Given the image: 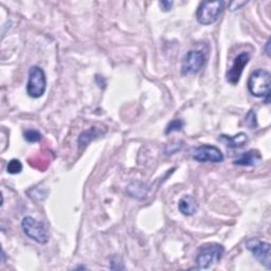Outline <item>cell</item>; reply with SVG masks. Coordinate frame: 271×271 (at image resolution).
I'll use <instances>...</instances> for the list:
<instances>
[{"label": "cell", "instance_id": "obj_1", "mask_svg": "<svg viewBox=\"0 0 271 271\" xmlns=\"http://www.w3.org/2000/svg\"><path fill=\"white\" fill-rule=\"evenodd\" d=\"M270 85L271 77L269 71L257 69L250 74L248 80L249 93L257 98H263L266 104L270 102Z\"/></svg>", "mask_w": 271, "mask_h": 271}, {"label": "cell", "instance_id": "obj_2", "mask_svg": "<svg viewBox=\"0 0 271 271\" xmlns=\"http://www.w3.org/2000/svg\"><path fill=\"white\" fill-rule=\"evenodd\" d=\"M224 248L222 245L210 243L202 245L196 255V265L199 269H208L216 265L222 258Z\"/></svg>", "mask_w": 271, "mask_h": 271}, {"label": "cell", "instance_id": "obj_3", "mask_svg": "<svg viewBox=\"0 0 271 271\" xmlns=\"http://www.w3.org/2000/svg\"><path fill=\"white\" fill-rule=\"evenodd\" d=\"M47 88L46 73L39 66H32L29 70V80L27 83V94L29 97L38 99L43 96Z\"/></svg>", "mask_w": 271, "mask_h": 271}, {"label": "cell", "instance_id": "obj_4", "mask_svg": "<svg viewBox=\"0 0 271 271\" xmlns=\"http://www.w3.org/2000/svg\"><path fill=\"white\" fill-rule=\"evenodd\" d=\"M223 10V2H204L196 11L197 21L204 26L212 25L219 19Z\"/></svg>", "mask_w": 271, "mask_h": 271}, {"label": "cell", "instance_id": "obj_5", "mask_svg": "<svg viewBox=\"0 0 271 271\" xmlns=\"http://www.w3.org/2000/svg\"><path fill=\"white\" fill-rule=\"evenodd\" d=\"M21 228L25 234L33 239L34 242L44 245L49 242V233L41 221L35 219L32 216H26L22 218L21 221Z\"/></svg>", "mask_w": 271, "mask_h": 271}, {"label": "cell", "instance_id": "obj_6", "mask_svg": "<svg viewBox=\"0 0 271 271\" xmlns=\"http://www.w3.org/2000/svg\"><path fill=\"white\" fill-rule=\"evenodd\" d=\"M207 62L206 54L200 50H190L183 58L182 74H196L205 67Z\"/></svg>", "mask_w": 271, "mask_h": 271}, {"label": "cell", "instance_id": "obj_7", "mask_svg": "<svg viewBox=\"0 0 271 271\" xmlns=\"http://www.w3.org/2000/svg\"><path fill=\"white\" fill-rule=\"evenodd\" d=\"M246 248L253 254L262 265L270 269L271 267V249L270 244L263 242V240L253 238L246 243Z\"/></svg>", "mask_w": 271, "mask_h": 271}, {"label": "cell", "instance_id": "obj_8", "mask_svg": "<svg viewBox=\"0 0 271 271\" xmlns=\"http://www.w3.org/2000/svg\"><path fill=\"white\" fill-rule=\"evenodd\" d=\"M193 159L198 162H212V163H219L222 162L224 157L221 153V150L214 146L204 144L195 148L193 153Z\"/></svg>", "mask_w": 271, "mask_h": 271}, {"label": "cell", "instance_id": "obj_9", "mask_svg": "<svg viewBox=\"0 0 271 271\" xmlns=\"http://www.w3.org/2000/svg\"><path fill=\"white\" fill-rule=\"evenodd\" d=\"M249 61H250V54L246 52L240 53L235 57L231 68L227 72V81L230 84L232 85L238 84L240 77H242L243 74V71L247 66V64L249 63Z\"/></svg>", "mask_w": 271, "mask_h": 271}, {"label": "cell", "instance_id": "obj_10", "mask_svg": "<svg viewBox=\"0 0 271 271\" xmlns=\"http://www.w3.org/2000/svg\"><path fill=\"white\" fill-rule=\"evenodd\" d=\"M262 160V155L257 149H250L248 152L240 155L236 160H234V164L240 165V167H254Z\"/></svg>", "mask_w": 271, "mask_h": 271}, {"label": "cell", "instance_id": "obj_11", "mask_svg": "<svg viewBox=\"0 0 271 271\" xmlns=\"http://www.w3.org/2000/svg\"><path fill=\"white\" fill-rule=\"evenodd\" d=\"M178 209L182 214L186 216H192L197 212L198 204L197 200L195 199L191 195H186L178 202Z\"/></svg>", "mask_w": 271, "mask_h": 271}, {"label": "cell", "instance_id": "obj_12", "mask_svg": "<svg viewBox=\"0 0 271 271\" xmlns=\"http://www.w3.org/2000/svg\"><path fill=\"white\" fill-rule=\"evenodd\" d=\"M148 190H149V187L146 184L142 182H133L127 187L126 192L128 194V196L132 198L143 199L147 195Z\"/></svg>", "mask_w": 271, "mask_h": 271}, {"label": "cell", "instance_id": "obj_13", "mask_svg": "<svg viewBox=\"0 0 271 271\" xmlns=\"http://www.w3.org/2000/svg\"><path fill=\"white\" fill-rule=\"evenodd\" d=\"M220 139L222 141L225 142L229 147H240V146H244L246 144V142L248 141V137L247 134L244 132H239L235 136H227V134H221Z\"/></svg>", "mask_w": 271, "mask_h": 271}, {"label": "cell", "instance_id": "obj_14", "mask_svg": "<svg viewBox=\"0 0 271 271\" xmlns=\"http://www.w3.org/2000/svg\"><path fill=\"white\" fill-rule=\"evenodd\" d=\"M104 132H102L101 128L99 127H90L89 129L83 131L80 137H79V146L82 148V147H85L88 145V143L92 142L94 139L98 138L99 136L103 134Z\"/></svg>", "mask_w": 271, "mask_h": 271}, {"label": "cell", "instance_id": "obj_15", "mask_svg": "<svg viewBox=\"0 0 271 271\" xmlns=\"http://www.w3.org/2000/svg\"><path fill=\"white\" fill-rule=\"evenodd\" d=\"M24 138L29 143H36L41 140V133L35 129H28L24 133Z\"/></svg>", "mask_w": 271, "mask_h": 271}, {"label": "cell", "instance_id": "obj_16", "mask_svg": "<svg viewBox=\"0 0 271 271\" xmlns=\"http://www.w3.org/2000/svg\"><path fill=\"white\" fill-rule=\"evenodd\" d=\"M184 125H185V122L183 121L182 119H175L168 124L167 128H165V133L169 134V133H172L174 131L182 130Z\"/></svg>", "mask_w": 271, "mask_h": 271}, {"label": "cell", "instance_id": "obj_17", "mask_svg": "<svg viewBox=\"0 0 271 271\" xmlns=\"http://www.w3.org/2000/svg\"><path fill=\"white\" fill-rule=\"evenodd\" d=\"M7 171H8V173H10L12 175L19 174L22 171V164L18 159H12L8 163Z\"/></svg>", "mask_w": 271, "mask_h": 271}, {"label": "cell", "instance_id": "obj_18", "mask_svg": "<svg viewBox=\"0 0 271 271\" xmlns=\"http://www.w3.org/2000/svg\"><path fill=\"white\" fill-rule=\"evenodd\" d=\"M245 122L249 126V128H255L258 126V121H257V114H255L253 110H250L246 118H245Z\"/></svg>", "mask_w": 271, "mask_h": 271}, {"label": "cell", "instance_id": "obj_19", "mask_svg": "<svg viewBox=\"0 0 271 271\" xmlns=\"http://www.w3.org/2000/svg\"><path fill=\"white\" fill-rule=\"evenodd\" d=\"M159 6L163 12H169L172 10L174 6V2H169V0H162L159 3Z\"/></svg>", "mask_w": 271, "mask_h": 271}, {"label": "cell", "instance_id": "obj_20", "mask_svg": "<svg viewBox=\"0 0 271 271\" xmlns=\"http://www.w3.org/2000/svg\"><path fill=\"white\" fill-rule=\"evenodd\" d=\"M244 5H246V3L245 2H238V3H231L230 4V6H235V8L233 9V11H235V10H238V9H240V8H242Z\"/></svg>", "mask_w": 271, "mask_h": 271}, {"label": "cell", "instance_id": "obj_21", "mask_svg": "<svg viewBox=\"0 0 271 271\" xmlns=\"http://www.w3.org/2000/svg\"><path fill=\"white\" fill-rule=\"evenodd\" d=\"M269 46H270V39L267 41V43H266V47H265V52H266V54L268 55V56H270V50H269Z\"/></svg>", "mask_w": 271, "mask_h": 271}]
</instances>
